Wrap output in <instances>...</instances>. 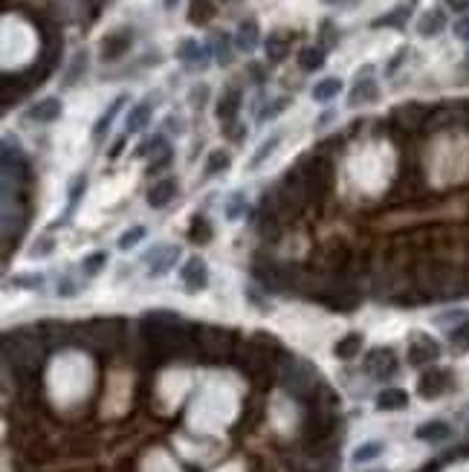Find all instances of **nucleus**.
Returning a JSON list of instances; mask_svg holds the SVG:
<instances>
[{"mask_svg":"<svg viewBox=\"0 0 469 472\" xmlns=\"http://www.w3.org/2000/svg\"><path fill=\"white\" fill-rule=\"evenodd\" d=\"M408 406V394L403 388H382L377 394V408L380 411H400Z\"/></svg>","mask_w":469,"mask_h":472,"instance_id":"nucleus-12","label":"nucleus"},{"mask_svg":"<svg viewBox=\"0 0 469 472\" xmlns=\"http://www.w3.org/2000/svg\"><path fill=\"white\" fill-rule=\"evenodd\" d=\"M449 388H452V374L443 371V368H435V371H429V374H423V377H420V394L426 400L446 394Z\"/></svg>","mask_w":469,"mask_h":472,"instance_id":"nucleus-4","label":"nucleus"},{"mask_svg":"<svg viewBox=\"0 0 469 472\" xmlns=\"http://www.w3.org/2000/svg\"><path fill=\"white\" fill-rule=\"evenodd\" d=\"M87 189V180H84V177H78V180L70 186V206H67V212H64V218L61 221H58L55 226H64L67 221H70V214L75 212V206H78V198H82V191Z\"/></svg>","mask_w":469,"mask_h":472,"instance_id":"nucleus-24","label":"nucleus"},{"mask_svg":"<svg viewBox=\"0 0 469 472\" xmlns=\"http://www.w3.org/2000/svg\"><path fill=\"white\" fill-rule=\"evenodd\" d=\"M281 383L290 394L296 397H313L316 394V383H319V374L310 362L304 360H287L284 368H281Z\"/></svg>","mask_w":469,"mask_h":472,"instance_id":"nucleus-1","label":"nucleus"},{"mask_svg":"<svg viewBox=\"0 0 469 472\" xmlns=\"http://www.w3.org/2000/svg\"><path fill=\"white\" fill-rule=\"evenodd\" d=\"M325 3H330V6H339V3H348V0H325Z\"/></svg>","mask_w":469,"mask_h":472,"instance_id":"nucleus-46","label":"nucleus"},{"mask_svg":"<svg viewBox=\"0 0 469 472\" xmlns=\"http://www.w3.org/2000/svg\"><path fill=\"white\" fill-rule=\"evenodd\" d=\"M249 73L255 75V82H264V70H261L258 64H249Z\"/></svg>","mask_w":469,"mask_h":472,"instance_id":"nucleus-43","label":"nucleus"},{"mask_svg":"<svg viewBox=\"0 0 469 472\" xmlns=\"http://www.w3.org/2000/svg\"><path fill=\"white\" fill-rule=\"evenodd\" d=\"M446 6L455 9V12H466L469 9V0H446Z\"/></svg>","mask_w":469,"mask_h":472,"instance_id":"nucleus-42","label":"nucleus"},{"mask_svg":"<svg viewBox=\"0 0 469 472\" xmlns=\"http://www.w3.org/2000/svg\"><path fill=\"white\" fill-rule=\"evenodd\" d=\"M128 99H125V96H116V99L110 102V108L99 116V122H96V128H93V140H102V136H105V131L110 128V122L116 119V113H119V108L125 105Z\"/></svg>","mask_w":469,"mask_h":472,"instance_id":"nucleus-18","label":"nucleus"},{"mask_svg":"<svg viewBox=\"0 0 469 472\" xmlns=\"http://www.w3.org/2000/svg\"><path fill=\"white\" fill-rule=\"evenodd\" d=\"M455 35L461 38V41H469V15H463L461 21L455 24Z\"/></svg>","mask_w":469,"mask_h":472,"instance_id":"nucleus-40","label":"nucleus"},{"mask_svg":"<svg viewBox=\"0 0 469 472\" xmlns=\"http://www.w3.org/2000/svg\"><path fill=\"white\" fill-rule=\"evenodd\" d=\"M105 261H107L105 252H93L90 258H84V272H87V275H96V272L105 267Z\"/></svg>","mask_w":469,"mask_h":472,"instance_id":"nucleus-37","label":"nucleus"},{"mask_svg":"<svg viewBox=\"0 0 469 472\" xmlns=\"http://www.w3.org/2000/svg\"><path fill=\"white\" fill-rule=\"evenodd\" d=\"M191 241H200V244L211 241V226H209L203 218H194V226H191Z\"/></svg>","mask_w":469,"mask_h":472,"instance_id":"nucleus-32","label":"nucleus"},{"mask_svg":"<svg viewBox=\"0 0 469 472\" xmlns=\"http://www.w3.org/2000/svg\"><path fill=\"white\" fill-rule=\"evenodd\" d=\"M148 119H151V102H140L131 113H128V122H125V128H128V133H140L145 125H148Z\"/></svg>","mask_w":469,"mask_h":472,"instance_id":"nucleus-19","label":"nucleus"},{"mask_svg":"<svg viewBox=\"0 0 469 472\" xmlns=\"http://www.w3.org/2000/svg\"><path fill=\"white\" fill-rule=\"evenodd\" d=\"M177 55H180V61H186L188 67H206V55H209V50H200V44L188 38V41L180 44Z\"/></svg>","mask_w":469,"mask_h":472,"instance_id":"nucleus-13","label":"nucleus"},{"mask_svg":"<svg viewBox=\"0 0 469 472\" xmlns=\"http://www.w3.org/2000/svg\"><path fill=\"white\" fill-rule=\"evenodd\" d=\"M82 70H87V52H78V55L73 58V67L67 70L64 84H67V87H73V84L78 82V75H82Z\"/></svg>","mask_w":469,"mask_h":472,"instance_id":"nucleus-29","label":"nucleus"},{"mask_svg":"<svg viewBox=\"0 0 469 472\" xmlns=\"http://www.w3.org/2000/svg\"><path fill=\"white\" fill-rule=\"evenodd\" d=\"M380 452H382V443H380V441H374V443H362V446L354 452V461H357V464H368V461H374Z\"/></svg>","mask_w":469,"mask_h":472,"instance_id":"nucleus-28","label":"nucleus"},{"mask_svg":"<svg viewBox=\"0 0 469 472\" xmlns=\"http://www.w3.org/2000/svg\"><path fill=\"white\" fill-rule=\"evenodd\" d=\"M234 44H238L244 52H252V50L258 47V24L252 21V17H249V21H244V24H241V29H238V38H234Z\"/></svg>","mask_w":469,"mask_h":472,"instance_id":"nucleus-17","label":"nucleus"},{"mask_svg":"<svg viewBox=\"0 0 469 472\" xmlns=\"http://www.w3.org/2000/svg\"><path fill=\"white\" fill-rule=\"evenodd\" d=\"M377 96H380L377 84L371 82V78H359V82H357V87L350 90V108L365 105V102H377Z\"/></svg>","mask_w":469,"mask_h":472,"instance_id":"nucleus-14","label":"nucleus"},{"mask_svg":"<svg viewBox=\"0 0 469 472\" xmlns=\"http://www.w3.org/2000/svg\"><path fill=\"white\" fill-rule=\"evenodd\" d=\"M145 238V226H133V229H128L122 238H119V249H131V246H136Z\"/></svg>","mask_w":469,"mask_h":472,"instance_id":"nucleus-31","label":"nucleus"},{"mask_svg":"<svg viewBox=\"0 0 469 472\" xmlns=\"http://www.w3.org/2000/svg\"><path fill=\"white\" fill-rule=\"evenodd\" d=\"M342 90V82L339 78H322V82L313 87V99L316 102H330V99H336Z\"/></svg>","mask_w":469,"mask_h":472,"instance_id":"nucleus-21","label":"nucleus"},{"mask_svg":"<svg viewBox=\"0 0 469 472\" xmlns=\"http://www.w3.org/2000/svg\"><path fill=\"white\" fill-rule=\"evenodd\" d=\"M278 142H281V136H272V140H267V142H264V145L258 148V154H255V156H252V160H249V168H258V165H261V163L267 160V156H269L272 151H276V145H278Z\"/></svg>","mask_w":469,"mask_h":472,"instance_id":"nucleus-30","label":"nucleus"},{"mask_svg":"<svg viewBox=\"0 0 469 472\" xmlns=\"http://www.w3.org/2000/svg\"><path fill=\"white\" fill-rule=\"evenodd\" d=\"M238 110H241V90L229 87V90L221 96V102H218V119H221L223 125H232L234 116H238Z\"/></svg>","mask_w":469,"mask_h":472,"instance_id":"nucleus-11","label":"nucleus"},{"mask_svg":"<svg viewBox=\"0 0 469 472\" xmlns=\"http://www.w3.org/2000/svg\"><path fill=\"white\" fill-rule=\"evenodd\" d=\"M214 55H218V64H229V61H232L229 38H226V35H218V38H214Z\"/></svg>","mask_w":469,"mask_h":472,"instance_id":"nucleus-33","label":"nucleus"},{"mask_svg":"<svg viewBox=\"0 0 469 472\" xmlns=\"http://www.w3.org/2000/svg\"><path fill=\"white\" fill-rule=\"evenodd\" d=\"M168 163H171V148H165V151L151 163V174H154V171H160V168H165Z\"/></svg>","mask_w":469,"mask_h":472,"instance_id":"nucleus-39","label":"nucleus"},{"mask_svg":"<svg viewBox=\"0 0 469 472\" xmlns=\"http://www.w3.org/2000/svg\"><path fill=\"white\" fill-rule=\"evenodd\" d=\"M420 116H423V110H420L417 105H405V108L397 110V119H403L405 125H408V122L417 125V122H420Z\"/></svg>","mask_w":469,"mask_h":472,"instance_id":"nucleus-35","label":"nucleus"},{"mask_svg":"<svg viewBox=\"0 0 469 472\" xmlns=\"http://www.w3.org/2000/svg\"><path fill=\"white\" fill-rule=\"evenodd\" d=\"M440 357V348H438V342H432V339H426V337H415V342H412V348H408V362L412 365H429V362H435Z\"/></svg>","mask_w":469,"mask_h":472,"instance_id":"nucleus-7","label":"nucleus"},{"mask_svg":"<svg viewBox=\"0 0 469 472\" xmlns=\"http://www.w3.org/2000/svg\"><path fill=\"white\" fill-rule=\"evenodd\" d=\"M229 154L226 151H211L209 154V160H206V177H214V174H221L229 168Z\"/></svg>","mask_w":469,"mask_h":472,"instance_id":"nucleus-25","label":"nucleus"},{"mask_svg":"<svg viewBox=\"0 0 469 472\" xmlns=\"http://www.w3.org/2000/svg\"><path fill=\"white\" fill-rule=\"evenodd\" d=\"M163 3H165V9H174L177 6V0H163Z\"/></svg>","mask_w":469,"mask_h":472,"instance_id":"nucleus-45","label":"nucleus"},{"mask_svg":"<svg viewBox=\"0 0 469 472\" xmlns=\"http://www.w3.org/2000/svg\"><path fill=\"white\" fill-rule=\"evenodd\" d=\"M452 342H455L461 351H466V348H469V319H463V322H461V327H455V330H452Z\"/></svg>","mask_w":469,"mask_h":472,"instance_id":"nucleus-36","label":"nucleus"},{"mask_svg":"<svg viewBox=\"0 0 469 472\" xmlns=\"http://www.w3.org/2000/svg\"><path fill=\"white\" fill-rule=\"evenodd\" d=\"M180 279H183V284H186V290H191V293H200L206 284H209V270H206V261L203 258H188L186 264H183V270H180Z\"/></svg>","mask_w":469,"mask_h":472,"instance_id":"nucleus-5","label":"nucleus"},{"mask_svg":"<svg viewBox=\"0 0 469 472\" xmlns=\"http://www.w3.org/2000/svg\"><path fill=\"white\" fill-rule=\"evenodd\" d=\"M322 32H325V47H330V44L336 41V35H334V24H330V21H325V24H322Z\"/></svg>","mask_w":469,"mask_h":472,"instance_id":"nucleus-41","label":"nucleus"},{"mask_svg":"<svg viewBox=\"0 0 469 472\" xmlns=\"http://www.w3.org/2000/svg\"><path fill=\"white\" fill-rule=\"evenodd\" d=\"M415 435L420 438V441H432V443H438V441H446L449 435H452V426L449 423H443V420H432V423H423Z\"/></svg>","mask_w":469,"mask_h":472,"instance_id":"nucleus-15","label":"nucleus"},{"mask_svg":"<svg viewBox=\"0 0 469 472\" xmlns=\"http://www.w3.org/2000/svg\"><path fill=\"white\" fill-rule=\"evenodd\" d=\"M174 198H177V180H174V177H165V180H160V183L151 186V191H148V206L163 209V206H168Z\"/></svg>","mask_w":469,"mask_h":472,"instance_id":"nucleus-9","label":"nucleus"},{"mask_svg":"<svg viewBox=\"0 0 469 472\" xmlns=\"http://www.w3.org/2000/svg\"><path fill=\"white\" fill-rule=\"evenodd\" d=\"M417 3V0H408V3H403V6H397L391 15H385V17H377L374 21V27H403V21L408 17V12H412V6Z\"/></svg>","mask_w":469,"mask_h":472,"instance_id":"nucleus-22","label":"nucleus"},{"mask_svg":"<svg viewBox=\"0 0 469 472\" xmlns=\"http://www.w3.org/2000/svg\"><path fill=\"white\" fill-rule=\"evenodd\" d=\"M241 209H244V198H241V194H232V198H229V206H226V218H238V214H241Z\"/></svg>","mask_w":469,"mask_h":472,"instance_id":"nucleus-38","label":"nucleus"},{"mask_svg":"<svg viewBox=\"0 0 469 472\" xmlns=\"http://www.w3.org/2000/svg\"><path fill=\"white\" fill-rule=\"evenodd\" d=\"M299 64H302V70H304V73L319 70V67L325 64V52H322V50H316V47H307V50H302V55H299Z\"/></svg>","mask_w":469,"mask_h":472,"instance_id":"nucleus-23","label":"nucleus"},{"mask_svg":"<svg viewBox=\"0 0 469 472\" xmlns=\"http://www.w3.org/2000/svg\"><path fill=\"white\" fill-rule=\"evenodd\" d=\"M15 284H29V287H41V279H15Z\"/></svg>","mask_w":469,"mask_h":472,"instance_id":"nucleus-44","label":"nucleus"},{"mask_svg":"<svg viewBox=\"0 0 469 472\" xmlns=\"http://www.w3.org/2000/svg\"><path fill=\"white\" fill-rule=\"evenodd\" d=\"M287 50H290V44H287V38H281V35H272L269 41H267V55H269V61H284V58H287Z\"/></svg>","mask_w":469,"mask_h":472,"instance_id":"nucleus-26","label":"nucleus"},{"mask_svg":"<svg viewBox=\"0 0 469 472\" xmlns=\"http://www.w3.org/2000/svg\"><path fill=\"white\" fill-rule=\"evenodd\" d=\"M359 351H362V337H359V333H348L345 339H339L334 345V353H336L339 360H354Z\"/></svg>","mask_w":469,"mask_h":472,"instance_id":"nucleus-20","label":"nucleus"},{"mask_svg":"<svg viewBox=\"0 0 469 472\" xmlns=\"http://www.w3.org/2000/svg\"><path fill=\"white\" fill-rule=\"evenodd\" d=\"M365 368H368V374H374L377 380L394 377V374H397V357H394V351H391V348H374V351L368 353Z\"/></svg>","mask_w":469,"mask_h":472,"instance_id":"nucleus-3","label":"nucleus"},{"mask_svg":"<svg viewBox=\"0 0 469 472\" xmlns=\"http://www.w3.org/2000/svg\"><path fill=\"white\" fill-rule=\"evenodd\" d=\"M198 348L206 360H223L226 353L232 351V339L229 333L221 327H200V337H198Z\"/></svg>","mask_w":469,"mask_h":472,"instance_id":"nucleus-2","label":"nucleus"},{"mask_svg":"<svg viewBox=\"0 0 469 472\" xmlns=\"http://www.w3.org/2000/svg\"><path fill=\"white\" fill-rule=\"evenodd\" d=\"M177 255H180L177 246H160V249L148 252V255H145V261L151 264V275H165L174 264H177Z\"/></svg>","mask_w":469,"mask_h":472,"instance_id":"nucleus-8","label":"nucleus"},{"mask_svg":"<svg viewBox=\"0 0 469 472\" xmlns=\"http://www.w3.org/2000/svg\"><path fill=\"white\" fill-rule=\"evenodd\" d=\"M131 41H133V35H131L128 29L110 32L105 41H102V58H105V61H116V58H122V55L131 50Z\"/></svg>","mask_w":469,"mask_h":472,"instance_id":"nucleus-6","label":"nucleus"},{"mask_svg":"<svg viewBox=\"0 0 469 472\" xmlns=\"http://www.w3.org/2000/svg\"><path fill=\"white\" fill-rule=\"evenodd\" d=\"M466 67H469V55H466Z\"/></svg>","mask_w":469,"mask_h":472,"instance_id":"nucleus-47","label":"nucleus"},{"mask_svg":"<svg viewBox=\"0 0 469 472\" xmlns=\"http://www.w3.org/2000/svg\"><path fill=\"white\" fill-rule=\"evenodd\" d=\"M27 116H29V122H38V125H50V122H55L58 116H61V102H58V99H52V96H50V99H41L38 105H32Z\"/></svg>","mask_w":469,"mask_h":472,"instance_id":"nucleus-10","label":"nucleus"},{"mask_svg":"<svg viewBox=\"0 0 469 472\" xmlns=\"http://www.w3.org/2000/svg\"><path fill=\"white\" fill-rule=\"evenodd\" d=\"M214 15L211 0H191V24H206Z\"/></svg>","mask_w":469,"mask_h":472,"instance_id":"nucleus-27","label":"nucleus"},{"mask_svg":"<svg viewBox=\"0 0 469 472\" xmlns=\"http://www.w3.org/2000/svg\"><path fill=\"white\" fill-rule=\"evenodd\" d=\"M443 27H446V15H443L440 9H432V12H426V15L420 17L417 32H420L423 38H432V35H438Z\"/></svg>","mask_w":469,"mask_h":472,"instance_id":"nucleus-16","label":"nucleus"},{"mask_svg":"<svg viewBox=\"0 0 469 472\" xmlns=\"http://www.w3.org/2000/svg\"><path fill=\"white\" fill-rule=\"evenodd\" d=\"M287 105H290V99H284V96H281V99H276L272 105H267V110H261V116H258V119H261V122H267V119H276L278 113H284V110H287Z\"/></svg>","mask_w":469,"mask_h":472,"instance_id":"nucleus-34","label":"nucleus"}]
</instances>
